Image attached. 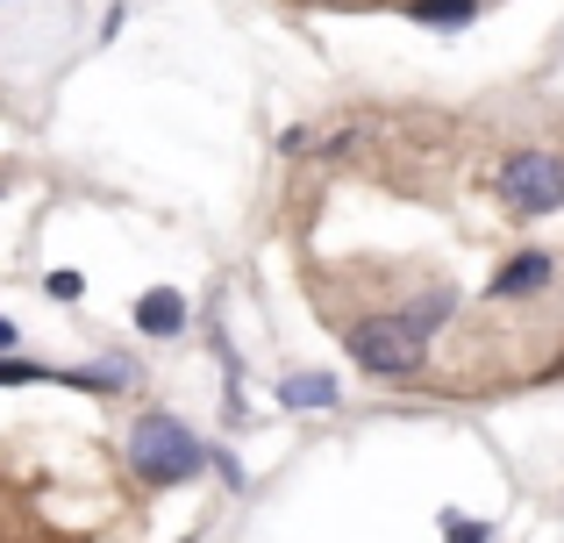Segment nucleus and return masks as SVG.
<instances>
[{
    "instance_id": "nucleus-9",
    "label": "nucleus",
    "mask_w": 564,
    "mask_h": 543,
    "mask_svg": "<svg viewBox=\"0 0 564 543\" xmlns=\"http://www.w3.org/2000/svg\"><path fill=\"white\" fill-rule=\"evenodd\" d=\"M451 307H457L451 279H436V286H422V293H414L408 307H400V315H408V329H414V336H429V344H436V329L451 322Z\"/></svg>"
},
{
    "instance_id": "nucleus-2",
    "label": "nucleus",
    "mask_w": 564,
    "mask_h": 543,
    "mask_svg": "<svg viewBox=\"0 0 564 543\" xmlns=\"http://www.w3.org/2000/svg\"><path fill=\"white\" fill-rule=\"evenodd\" d=\"M344 350L358 358V372H372V379H414L429 365V336H414L400 307H386V315H350Z\"/></svg>"
},
{
    "instance_id": "nucleus-10",
    "label": "nucleus",
    "mask_w": 564,
    "mask_h": 543,
    "mask_svg": "<svg viewBox=\"0 0 564 543\" xmlns=\"http://www.w3.org/2000/svg\"><path fill=\"white\" fill-rule=\"evenodd\" d=\"M443 536L451 543H494V522H471V515H451V508H443Z\"/></svg>"
},
{
    "instance_id": "nucleus-4",
    "label": "nucleus",
    "mask_w": 564,
    "mask_h": 543,
    "mask_svg": "<svg viewBox=\"0 0 564 543\" xmlns=\"http://www.w3.org/2000/svg\"><path fill=\"white\" fill-rule=\"evenodd\" d=\"M551 286H557V258L551 251H514V258L494 265V279H486L494 301H536V293H551Z\"/></svg>"
},
{
    "instance_id": "nucleus-7",
    "label": "nucleus",
    "mask_w": 564,
    "mask_h": 543,
    "mask_svg": "<svg viewBox=\"0 0 564 543\" xmlns=\"http://www.w3.org/2000/svg\"><path fill=\"white\" fill-rule=\"evenodd\" d=\"M137 329H143V336H158V344H165V336H180V329H186V293H180V286H151V293H137Z\"/></svg>"
},
{
    "instance_id": "nucleus-14",
    "label": "nucleus",
    "mask_w": 564,
    "mask_h": 543,
    "mask_svg": "<svg viewBox=\"0 0 564 543\" xmlns=\"http://www.w3.org/2000/svg\"><path fill=\"white\" fill-rule=\"evenodd\" d=\"M0 186H8V180H0Z\"/></svg>"
},
{
    "instance_id": "nucleus-1",
    "label": "nucleus",
    "mask_w": 564,
    "mask_h": 543,
    "mask_svg": "<svg viewBox=\"0 0 564 543\" xmlns=\"http://www.w3.org/2000/svg\"><path fill=\"white\" fill-rule=\"evenodd\" d=\"M122 450H129V473H137V487H151V493L200 479V473H207V458H215V450H207L180 415H165V408H143Z\"/></svg>"
},
{
    "instance_id": "nucleus-6",
    "label": "nucleus",
    "mask_w": 564,
    "mask_h": 543,
    "mask_svg": "<svg viewBox=\"0 0 564 543\" xmlns=\"http://www.w3.org/2000/svg\"><path fill=\"white\" fill-rule=\"evenodd\" d=\"M272 401L293 408V415H322V408L344 401V387H336V372H293V379H279V387H272Z\"/></svg>"
},
{
    "instance_id": "nucleus-13",
    "label": "nucleus",
    "mask_w": 564,
    "mask_h": 543,
    "mask_svg": "<svg viewBox=\"0 0 564 543\" xmlns=\"http://www.w3.org/2000/svg\"><path fill=\"white\" fill-rule=\"evenodd\" d=\"M0 8H14V0H0Z\"/></svg>"
},
{
    "instance_id": "nucleus-12",
    "label": "nucleus",
    "mask_w": 564,
    "mask_h": 543,
    "mask_svg": "<svg viewBox=\"0 0 564 543\" xmlns=\"http://www.w3.org/2000/svg\"><path fill=\"white\" fill-rule=\"evenodd\" d=\"M0 350H22V329H14L8 315H0Z\"/></svg>"
},
{
    "instance_id": "nucleus-3",
    "label": "nucleus",
    "mask_w": 564,
    "mask_h": 543,
    "mask_svg": "<svg viewBox=\"0 0 564 543\" xmlns=\"http://www.w3.org/2000/svg\"><path fill=\"white\" fill-rule=\"evenodd\" d=\"M494 194L514 222H543L564 208V151H508L494 165Z\"/></svg>"
},
{
    "instance_id": "nucleus-11",
    "label": "nucleus",
    "mask_w": 564,
    "mask_h": 543,
    "mask_svg": "<svg viewBox=\"0 0 564 543\" xmlns=\"http://www.w3.org/2000/svg\"><path fill=\"white\" fill-rule=\"evenodd\" d=\"M43 286H51V301H79V293H86V279H79V272H51Z\"/></svg>"
},
{
    "instance_id": "nucleus-8",
    "label": "nucleus",
    "mask_w": 564,
    "mask_h": 543,
    "mask_svg": "<svg viewBox=\"0 0 564 543\" xmlns=\"http://www.w3.org/2000/svg\"><path fill=\"white\" fill-rule=\"evenodd\" d=\"M408 22H422V29H436V36H451V29H471L479 22V8L486 0H393Z\"/></svg>"
},
{
    "instance_id": "nucleus-5",
    "label": "nucleus",
    "mask_w": 564,
    "mask_h": 543,
    "mask_svg": "<svg viewBox=\"0 0 564 543\" xmlns=\"http://www.w3.org/2000/svg\"><path fill=\"white\" fill-rule=\"evenodd\" d=\"M0 387H72V393H100L86 365L57 372V365H36V358H22V350H0Z\"/></svg>"
}]
</instances>
